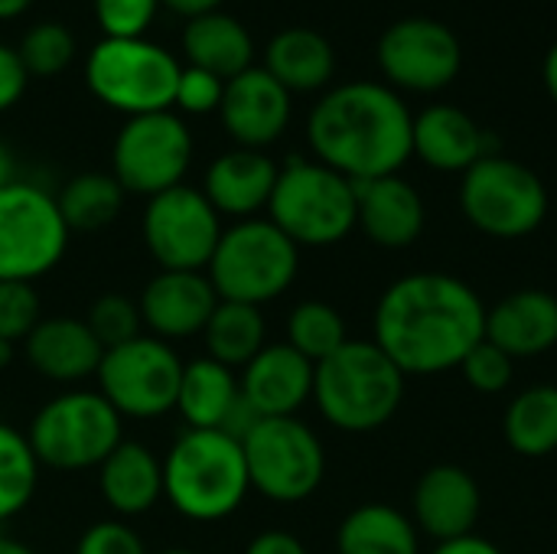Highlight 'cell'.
<instances>
[{"label":"cell","instance_id":"11","mask_svg":"<svg viewBox=\"0 0 557 554\" xmlns=\"http://www.w3.org/2000/svg\"><path fill=\"white\" fill-rule=\"evenodd\" d=\"M460 206L467 222L490 238H525L548 219V189L519 160L486 153L463 173Z\"/></svg>","mask_w":557,"mask_h":554},{"label":"cell","instance_id":"4","mask_svg":"<svg viewBox=\"0 0 557 554\" xmlns=\"http://www.w3.org/2000/svg\"><path fill=\"white\" fill-rule=\"evenodd\" d=\"M405 382V372L372 340H349L330 359L317 362L313 405L330 428L372 434L398 415Z\"/></svg>","mask_w":557,"mask_h":554},{"label":"cell","instance_id":"9","mask_svg":"<svg viewBox=\"0 0 557 554\" xmlns=\"http://www.w3.org/2000/svg\"><path fill=\"white\" fill-rule=\"evenodd\" d=\"M251 490L268 503H307L326 480V451L317 431L294 418H261L242 438Z\"/></svg>","mask_w":557,"mask_h":554},{"label":"cell","instance_id":"51","mask_svg":"<svg viewBox=\"0 0 557 554\" xmlns=\"http://www.w3.org/2000/svg\"><path fill=\"white\" fill-rule=\"evenodd\" d=\"M157 554H202V552H196V549H163V552H157Z\"/></svg>","mask_w":557,"mask_h":554},{"label":"cell","instance_id":"10","mask_svg":"<svg viewBox=\"0 0 557 554\" xmlns=\"http://www.w3.org/2000/svg\"><path fill=\"white\" fill-rule=\"evenodd\" d=\"M69 225L55 196L29 180L0 186V281L36 284L69 251Z\"/></svg>","mask_w":557,"mask_h":554},{"label":"cell","instance_id":"12","mask_svg":"<svg viewBox=\"0 0 557 554\" xmlns=\"http://www.w3.org/2000/svg\"><path fill=\"white\" fill-rule=\"evenodd\" d=\"M183 366L176 346L140 333L131 343L104 349L95 379L98 392L121 418L153 421L176 411Z\"/></svg>","mask_w":557,"mask_h":554},{"label":"cell","instance_id":"44","mask_svg":"<svg viewBox=\"0 0 557 554\" xmlns=\"http://www.w3.org/2000/svg\"><path fill=\"white\" fill-rule=\"evenodd\" d=\"M431 554H503L499 545H493L490 539L483 535H463V539H450V542H441Z\"/></svg>","mask_w":557,"mask_h":554},{"label":"cell","instance_id":"2","mask_svg":"<svg viewBox=\"0 0 557 554\" xmlns=\"http://www.w3.org/2000/svg\"><path fill=\"white\" fill-rule=\"evenodd\" d=\"M414 118L408 104L385 85L352 82L317 101L307 121V140L320 163L352 183L395 176L411 147Z\"/></svg>","mask_w":557,"mask_h":554},{"label":"cell","instance_id":"31","mask_svg":"<svg viewBox=\"0 0 557 554\" xmlns=\"http://www.w3.org/2000/svg\"><path fill=\"white\" fill-rule=\"evenodd\" d=\"M503 434L519 457H552L557 451V385H532L519 392L506 408Z\"/></svg>","mask_w":557,"mask_h":554},{"label":"cell","instance_id":"24","mask_svg":"<svg viewBox=\"0 0 557 554\" xmlns=\"http://www.w3.org/2000/svg\"><path fill=\"white\" fill-rule=\"evenodd\" d=\"M98 493L117 519L147 516L163 503V460L144 441H121L95 470Z\"/></svg>","mask_w":557,"mask_h":554},{"label":"cell","instance_id":"39","mask_svg":"<svg viewBox=\"0 0 557 554\" xmlns=\"http://www.w3.org/2000/svg\"><path fill=\"white\" fill-rule=\"evenodd\" d=\"M160 0H95V20L104 33V39H140L153 16Z\"/></svg>","mask_w":557,"mask_h":554},{"label":"cell","instance_id":"27","mask_svg":"<svg viewBox=\"0 0 557 554\" xmlns=\"http://www.w3.org/2000/svg\"><path fill=\"white\" fill-rule=\"evenodd\" d=\"M242 389H238V372L199 356L183 366L180 379V395H176V411L186 421V428L199 431H222L232 408L238 405Z\"/></svg>","mask_w":557,"mask_h":554},{"label":"cell","instance_id":"19","mask_svg":"<svg viewBox=\"0 0 557 554\" xmlns=\"http://www.w3.org/2000/svg\"><path fill=\"white\" fill-rule=\"evenodd\" d=\"M317 366L304 359L287 343H268L242 372V398L258 418H294L307 402H313Z\"/></svg>","mask_w":557,"mask_h":554},{"label":"cell","instance_id":"34","mask_svg":"<svg viewBox=\"0 0 557 554\" xmlns=\"http://www.w3.org/2000/svg\"><path fill=\"white\" fill-rule=\"evenodd\" d=\"M284 343L294 346L304 359H310L317 366L349 343L346 320L326 300H300L287 313V340Z\"/></svg>","mask_w":557,"mask_h":554},{"label":"cell","instance_id":"20","mask_svg":"<svg viewBox=\"0 0 557 554\" xmlns=\"http://www.w3.org/2000/svg\"><path fill=\"white\" fill-rule=\"evenodd\" d=\"M424 219L421 193L398 173L356 183V229L372 245L388 251L411 248L424 232Z\"/></svg>","mask_w":557,"mask_h":554},{"label":"cell","instance_id":"46","mask_svg":"<svg viewBox=\"0 0 557 554\" xmlns=\"http://www.w3.org/2000/svg\"><path fill=\"white\" fill-rule=\"evenodd\" d=\"M10 180H16V167H13V153L0 140V186H7Z\"/></svg>","mask_w":557,"mask_h":554},{"label":"cell","instance_id":"25","mask_svg":"<svg viewBox=\"0 0 557 554\" xmlns=\"http://www.w3.org/2000/svg\"><path fill=\"white\" fill-rule=\"evenodd\" d=\"M411 147L428 167L444 173H467L490 153L486 134L467 111L454 104H434L421 111L411 127Z\"/></svg>","mask_w":557,"mask_h":554},{"label":"cell","instance_id":"23","mask_svg":"<svg viewBox=\"0 0 557 554\" xmlns=\"http://www.w3.org/2000/svg\"><path fill=\"white\" fill-rule=\"evenodd\" d=\"M486 340L512 359H535L557 346V297L525 287L486 310Z\"/></svg>","mask_w":557,"mask_h":554},{"label":"cell","instance_id":"21","mask_svg":"<svg viewBox=\"0 0 557 554\" xmlns=\"http://www.w3.org/2000/svg\"><path fill=\"white\" fill-rule=\"evenodd\" d=\"M29 369L55 385H75L98 372L104 346L78 317H42L23 340Z\"/></svg>","mask_w":557,"mask_h":554},{"label":"cell","instance_id":"36","mask_svg":"<svg viewBox=\"0 0 557 554\" xmlns=\"http://www.w3.org/2000/svg\"><path fill=\"white\" fill-rule=\"evenodd\" d=\"M85 323H88V330L95 333V340L104 349H114L121 343H131L144 330L137 300H131L124 294H101V297H95L91 307H88Z\"/></svg>","mask_w":557,"mask_h":554},{"label":"cell","instance_id":"7","mask_svg":"<svg viewBox=\"0 0 557 554\" xmlns=\"http://www.w3.org/2000/svg\"><path fill=\"white\" fill-rule=\"evenodd\" d=\"M26 441L39 467L59 473L98 470L101 460L124 441V418L101 392L69 389L52 395L29 421Z\"/></svg>","mask_w":557,"mask_h":554},{"label":"cell","instance_id":"49","mask_svg":"<svg viewBox=\"0 0 557 554\" xmlns=\"http://www.w3.org/2000/svg\"><path fill=\"white\" fill-rule=\"evenodd\" d=\"M0 554H36L26 542H20V539H13V535H3L0 532Z\"/></svg>","mask_w":557,"mask_h":554},{"label":"cell","instance_id":"5","mask_svg":"<svg viewBox=\"0 0 557 554\" xmlns=\"http://www.w3.org/2000/svg\"><path fill=\"white\" fill-rule=\"evenodd\" d=\"M300 274V248L271 219H242L222 229L206 278L219 300L264 307L290 291Z\"/></svg>","mask_w":557,"mask_h":554},{"label":"cell","instance_id":"42","mask_svg":"<svg viewBox=\"0 0 557 554\" xmlns=\"http://www.w3.org/2000/svg\"><path fill=\"white\" fill-rule=\"evenodd\" d=\"M26 82H29V72L23 69L16 49L0 46V114L10 111V108L23 98Z\"/></svg>","mask_w":557,"mask_h":554},{"label":"cell","instance_id":"43","mask_svg":"<svg viewBox=\"0 0 557 554\" xmlns=\"http://www.w3.org/2000/svg\"><path fill=\"white\" fill-rule=\"evenodd\" d=\"M245 554H310L307 545L284 532V529H268V532H258L248 545H245Z\"/></svg>","mask_w":557,"mask_h":554},{"label":"cell","instance_id":"17","mask_svg":"<svg viewBox=\"0 0 557 554\" xmlns=\"http://www.w3.org/2000/svg\"><path fill=\"white\" fill-rule=\"evenodd\" d=\"M219 118L225 134L248 150H264L290 124V91L268 72L248 69L225 82Z\"/></svg>","mask_w":557,"mask_h":554},{"label":"cell","instance_id":"32","mask_svg":"<svg viewBox=\"0 0 557 554\" xmlns=\"http://www.w3.org/2000/svg\"><path fill=\"white\" fill-rule=\"evenodd\" d=\"M124 199L127 193L121 189V183L111 173H98V170L72 176L55 193V202L69 232H85V235L108 229L121 216Z\"/></svg>","mask_w":557,"mask_h":554},{"label":"cell","instance_id":"40","mask_svg":"<svg viewBox=\"0 0 557 554\" xmlns=\"http://www.w3.org/2000/svg\"><path fill=\"white\" fill-rule=\"evenodd\" d=\"M222 91H225V82L219 75L186 65V69H180L173 108H180L183 114H209V111H219Z\"/></svg>","mask_w":557,"mask_h":554},{"label":"cell","instance_id":"8","mask_svg":"<svg viewBox=\"0 0 557 554\" xmlns=\"http://www.w3.org/2000/svg\"><path fill=\"white\" fill-rule=\"evenodd\" d=\"M180 69L176 56L147 36L101 39L85 59V82L101 104L137 118L173 108Z\"/></svg>","mask_w":557,"mask_h":554},{"label":"cell","instance_id":"3","mask_svg":"<svg viewBox=\"0 0 557 554\" xmlns=\"http://www.w3.org/2000/svg\"><path fill=\"white\" fill-rule=\"evenodd\" d=\"M160 460L163 503L186 522H222L235 516L251 493L242 441L228 431L186 428Z\"/></svg>","mask_w":557,"mask_h":554},{"label":"cell","instance_id":"30","mask_svg":"<svg viewBox=\"0 0 557 554\" xmlns=\"http://www.w3.org/2000/svg\"><path fill=\"white\" fill-rule=\"evenodd\" d=\"M202 343L209 359L242 372L268 346V323L261 307L219 300L202 330Z\"/></svg>","mask_w":557,"mask_h":554},{"label":"cell","instance_id":"29","mask_svg":"<svg viewBox=\"0 0 557 554\" xmlns=\"http://www.w3.org/2000/svg\"><path fill=\"white\" fill-rule=\"evenodd\" d=\"M264 69L287 88V91H317L333 78L336 56L326 36L294 26L277 33L268 42Z\"/></svg>","mask_w":557,"mask_h":554},{"label":"cell","instance_id":"47","mask_svg":"<svg viewBox=\"0 0 557 554\" xmlns=\"http://www.w3.org/2000/svg\"><path fill=\"white\" fill-rule=\"evenodd\" d=\"M29 7H33V0H0V20H16Z\"/></svg>","mask_w":557,"mask_h":554},{"label":"cell","instance_id":"35","mask_svg":"<svg viewBox=\"0 0 557 554\" xmlns=\"http://www.w3.org/2000/svg\"><path fill=\"white\" fill-rule=\"evenodd\" d=\"M16 56L23 62V69L39 78L59 75L72 65L75 59V36L62 26V23H36L23 33Z\"/></svg>","mask_w":557,"mask_h":554},{"label":"cell","instance_id":"18","mask_svg":"<svg viewBox=\"0 0 557 554\" xmlns=\"http://www.w3.org/2000/svg\"><path fill=\"white\" fill-rule=\"evenodd\" d=\"M483 513V493L470 470L457 464H437L421 473L411 496V522L421 535L441 542L473 535Z\"/></svg>","mask_w":557,"mask_h":554},{"label":"cell","instance_id":"28","mask_svg":"<svg viewBox=\"0 0 557 554\" xmlns=\"http://www.w3.org/2000/svg\"><path fill=\"white\" fill-rule=\"evenodd\" d=\"M336 554H421V532L388 503H362L343 516Z\"/></svg>","mask_w":557,"mask_h":554},{"label":"cell","instance_id":"26","mask_svg":"<svg viewBox=\"0 0 557 554\" xmlns=\"http://www.w3.org/2000/svg\"><path fill=\"white\" fill-rule=\"evenodd\" d=\"M183 52L189 65L206 69L219 75L222 82L242 75L255 62V42L251 33L228 13L212 10L202 16L186 20L183 26Z\"/></svg>","mask_w":557,"mask_h":554},{"label":"cell","instance_id":"33","mask_svg":"<svg viewBox=\"0 0 557 554\" xmlns=\"http://www.w3.org/2000/svg\"><path fill=\"white\" fill-rule=\"evenodd\" d=\"M39 460L26 431L0 421V526L29 509L39 487Z\"/></svg>","mask_w":557,"mask_h":554},{"label":"cell","instance_id":"41","mask_svg":"<svg viewBox=\"0 0 557 554\" xmlns=\"http://www.w3.org/2000/svg\"><path fill=\"white\" fill-rule=\"evenodd\" d=\"M75 554H147V545L124 519H101L78 535Z\"/></svg>","mask_w":557,"mask_h":554},{"label":"cell","instance_id":"48","mask_svg":"<svg viewBox=\"0 0 557 554\" xmlns=\"http://www.w3.org/2000/svg\"><path fill=\"white\" fill-rule=\"evenodd\" d=\"M545 85H548L552 98L557 101V46L548 52V59H545Z\"/></svg>","mask_w":557,"mask_h":554},{"label":"cell","instance_id":"13","mask_svg":"<svg viewBox=\"0 0 557 554\" xmlns=\"http://www.w3.org/2000/svg\"><path fill=\"white\" fill-rule=\"evenodd\" d=\"M193 163V134L173 111L127 118L111 147V176L127 196H157L183 183Z\"/></svg>","mask_w":557,"mask_h":554},{"label":"cell","instance_id":"38","mask_svg":"<svg viewBox=\"0 0 557 554\" xmlns=\"http://www.w3.org/2000/svg\"><path fill=\"white\" fill-rule=\"evenodd\" d=\"M460 372H463L467 385L476 389L480 395H499L516 379V359L506 356L490 340H483L467 353V359L460 362Z\"/></svg>","mask_w":557,"mask_h":554},{"label":"cell","instance_id":"15","mask_svg":"<svg viewBox=\"0 0 557 554\" xmlns=\"http://www.w3.org/2000/svg\"><path fill=\"white\" fill-rule=\"evenodd\" d=\"M379 62L395 85L437 91L460 72V42L444 23L401 20L385 29L379 42Z\"/></svg>","mask_w":557,"mask_h":554},{"label":"cell","instance_id":"45","mask_svg":"<svg viewBox=\"0 0 557 554\" xmlns=\"http://www.w3.org/2000/svg\"><path fill=\"white\" fill-rule=\"evenodd\" d=\"M160 3H166L173 13H180V16H202V13H212V10H219V3L222 0H160Z\"/></svg>","mask_w":557,"mask_h":554},{"label":"cell","instance_id":"16","mask_svg":"<svg viewBox=\"0 0 557 554\" xmlns=\"http://www.w3.org/2000/svg\"><path fill=\"white\" fill-rule=\"evenodd\" d=\"M215 304L206 271H157L137 297L144 330L170 346L202 336Z\"/></svg>","mask_w":557,"mask_h":554},{"label":"cell","instance_id":"14","mask_svg":"<svg viewBox=\"0 0 557 554\" xmlns=\"http://www.w3.org/2000/svg\"><path fill=\"white\" fill-rule=\"evenodd\" d=\"M140 238L157 271H206L222 238V216L199 186H173L147 199Z\"/></svg>","mask_w":557,"mask_h":554},{"label":"cell","instance_id":"22","mask_svg":"<svg viewBox=\"0 0 557 554\" xmlns=\"http://www.w3.org/2000/svg\"><path fill=\"white\" fill-rule=\"evenodd\" d=\"M277 173L281 167L264 150L232 147L209 163L199 189L206 193V199L212 202L219 216L242 222L268 209Z\"/></svg>","mask_w":557,"mask_h":554},{"label":"cell","instance_id":"1","mask_svg":"<svg viewBox=\"0 0 557 554\" xmlns=\"http://www.w3.org/2000/svg\"><path fill=\"white\" fill-rule=\"evenodd\" d=\"M486 304L460 278L405 274L379 297L372 343L408 376H444L486 340Z\"/></svg>","mask_w":557,"mask_h":554},{"label":"cell","instance_id":"50","mask_svg":"<svg viewBox=\"0 0 557 554\" xmlns=\"http://www.w3.org/2000/svg\"><path fill=\"white\" fill-rule=\"evenodd\" d=\"M13 359H16V346L0 340V372H3V369H10V366H13Z\"/></svg>","mask_w":557,"mask_h":554},{"label":"cell","instance_id":"6","mask_svg":"<svg viewBox=\"0 0 557 554\" xmlns=\"http://www.w3.org/2000/svg\"><path fill=\"white\" fill-rule=\"evenodd\" d=\"M268 219L297 248H330L356 229V183L320 160L290 157L274 183Z\"/></svg>","mask_w":557,"mask_h":554},{"label":"cell","instance_id":"37","mask_svg":"<svg viewBox=\"0 0 557 554\" xmlns=\"http://www.w3.org/2000/svg\"><path fill=\"white\" fill-rule=\"evenodd\" d=\"M42 320V300L33 284L0 281V340L23 343Z\"/></svg>","mask_w":557,"mask_h":554}]
</instances>
